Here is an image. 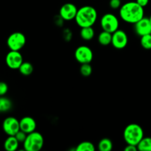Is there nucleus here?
<instances>
[{
    "instance_id": "nucleus-13",
    "label": "nucleus",
    "mask_w": 151,
    "mask_h": 151,
    "mask_svg": "<svg viewBox=\"0 0 151 151\" xmlns=\"http://www.w3.org/2000/svg\"><path fill=\"white\" fill-rule=\"evenodd\" d=\"M20 124V130L26 134H29L35 131L37 127L36 122L31 116H24L19 120Z\"/></svg>"
},
{
    "instance_id": "nucleus-10",
    "label": "nucleus",
    "mask_w": 151,
    "mask_h": 151,
    "mask_svg": "<svg viewBox=\"0 0 151 151\" xmlns=\"http://www.w3.org/2000/svg\"><path fill=\"white\" fill-rule=\"evenodd\" d=\"M128 38L125 31L118 29L112 33L111 44L114 48L122 50L128 45Z\"/></svg>"
},
{
    "instance_id": "nucleus-6",
    "label": "nucleus",
    "mask_w": 151,
    "mask_h": 151,
    "mask_svg": "<svg viewBox=\"0 0 151 151\" xmlns=\"http://www.w3.org/2000/svg\"><path fill=\"white\" fill-rule=\"evenodd\" d=\"M26 44V37L22 32H15L10 34L7 39V45L10 50L19 51Z\"/></svg>"
},
{
    "instance_id": "nucleus-20",
    "label": "nucleus",
    "mask_w": 151,
    "mask_h": 151,
    "mask_svg": "<svg viewBox=\"0 0 151 151\" xmlns=\"http://www.w3.org/2000/svg\"><path fill=\"white\" fill-rule=\"evenodd\" d=\"M13 103L12 101L4 96L0 97V111L1 112H7L11 109Z\"/></svg>"
},
{
    "instance_id": "nucleus-9",
    "label": "nucleus",
    "mask_w": 151,
    "mask_h": 151,
    "mask_svg": "<svg viewBox=\"0 0 151 151\" xmlns=\"http://www.w3.org/2000/svg\"><path fill=\"white\" fill-rule=\"evenodd\" d=\"M23 57L19 51L10 50L5 57V63L7 66L11 69H19L23 63Z\"/></svg>"
},
{
    "instance_id": "nucleus-24",
    "label": "nucleus",
    "mask_w": 151,
    "mask_h": 151,
    "mask_svg": "<svg viewBox=\"0 0 151 151\" xmlns=\"http://www.w3.org/2000/svg\"><path fill=\"white\" fill-rule=\"evenodd\" d=\"M27 136V134H26L25 132H24V131H21L20 130L19 131H18L17 134L15 135V137H16V138L17 139V140L19 142L23 143L25 141V139H26Z\"/></svg>"
},
{
    "instance_id": "nucleus-15",
    "label": "nucleus",
    "mask_w": 151,
    "mask_h": 151,
    "mask_svg": "<svg viewBox=\"0 0 151 151\" xmlns=\"http://www.w3.org/2000/svg\"><path fill=\"white\" fill-rule=\"evenodd\" d=\"M94 29L92 27H81L80 31V35L82 39L84 41H91L94 37Z\"/></svg>"
},
{
    "instance_id": "nucleus-2",
    "label": "nucleus",
    "mask_w": 151,
    "mask_h": 151,
    "mask_svg": "<svg viewBox=\"0 0 151 151\" xmlns=\"http://www.w3.org/2000/svg\"><path fill=\"white\" fill-rule=\"evenodd\" d=\"M97 19V10L90 5L83 6L78 10L75 22L81 27H92Z\"/></svg>"
},
{
    "instance_id": "nucleus-18",
    "label": "nucleus",
    "mask_w": 151,
    "mask_h": 151,
    "mask_svg": "<svg viewBox=\"0 0 151 151\" xmlns=\"http://www.w3.org/2000/svg\"><path fill=\"white\" fill-rule=\"evenodd\" d=\"M19 72L24 76H29L33 72V66L27 61H24L19 68Z\"/></svg>"
},
{
    "instance_id": "nucleus-25",
    "label": "nucleus",
    "mask_w": 151,
    "mask_h": 151,
    "mask_svg": "<svg viewBox=\"0 0 151 151\" xmlns=\"http://www.w3.org/2000/svg\"><path fill=\"white\" fill-rule=\"evenodd\" d=\"M109 6L111 8L114 10H116L121 7V0H110L109 1Z\"/></svg>"
},
{
    "instance_id": "nucleus-1",
    "label": "nucleus",
    "mask_w": 151,
    "mask_h": 151,
    "mask_svg": "<svg viewBox=\"0 0 151 151\" xmlns=\"http://www.w3.org/2000/svg\"><path fill=\"white\" fill-rule=\"evenodd\" d=\"M144 7L137 1H128L119 8V16L124 22L135 24L144 17Z\"/></svg>"
},
{
    "instance_id": "nucleus-11",
    "label": "nucleus",
    "mask_w": 151,
    "mask_h": 151,
    "mask_svg": "<svg viewBox=\"0 0 151 151\" xmlns=\"http://www.w3.org/2000/svg\"><path fill=\"white\" fill-rule=\"evenodd\" d=\"M78 7L72 3H66L63 4L59 10V16L65 21H70L75 19L77 13H78Z\"/></svg>"
},
{
    "instance_id": "nucleus-5",
    "label": "nucleus",
    "mask_w": 151,
    "mask_h": 151,
    "mask_svg": "<svg viewBox=\"0 0 151 151\" xmlns=\"http://www.w3.org/2000/svg\"><path fill=\"white\" fill-rule=\"evenodd\" d=\"M100 25L103 30L113 33L119 29V19L113 13H106L100 19Z\"/></svg>"
},
{
    "instance_id": "nucleus-23",
    "label": "nucleus",
    "mask_w": 151,
    "mask_h": 151,
    "mask_svg": "<svg viewBox=\"0 0 151 151\" xmlns=\"http://www.w3.org/2000/svg\"><path fill=\"white\" fill-rule=\"evenodd\" d=\"M80 72L83 77H89L92 73V67L90 63H83L80 67Z\"/></svg>"
},
{
    "instance_id": "nucleus-27",
    "label": "nucleus",
    "mask_w": 151,
    "mask_h": 151,
    "mask_svg": "<svg viewBox=\"0 0 151 151\" xmlns=\"http://www.w3.org/2000/svg\"><path fill=\"white\" fill-rule=\"evenodd\" d=\"M125 151H137V146L133 145H128L126 147H125Z\"/></svg>"
},
{
    "instance_id": "nucleus-30",
    "label": "nucleus",
    "mask_w": 151,
    "mask_h": 151,
    "mask_svg": "<svg viewBox=\"0 0 151 151\" xmlns=\"http://www.w3.org/2000/svg\"><path fill=\"white\" fill-rule=\"evenodd\" d=\"M0 112H1V111H0Z\"/></svg>"
},
{
    "instance_id": "nucleus-8",
    "label": "nucleus",
    "mask_w": 151,
    "mask_h": 151,
    "mask_svg": "<svg viewBox=\"0 0 151 151\" xmlns=\"http://www.w3.org/2000/svg\"><path fill=\"white\" fill-rule=\"evenodd\" d=\"M2 129L7 136H15L20 131L19 120L13 116H8L3 121Z\"/></svg>"
},
{
    "instance_id": "nucleus-12",
    "label": "nucleus",
    "mask_w": 151,
    "mask_h": 151,
    "mask_svg": "<svg viewBox=\"0 0 151 151\" xmlns=\"http://www.w3.org/2000/svg\"><path fill=\"white\" fill-rule=\"evenodd\" d=\"M134 29L139 36L151 34V23L149 18L143 17L139 22L134 24Z\"/></svg>"
},
{
    "instance_id": "nucleus-28",
    "label": "nucleus",
    "mask_w": 151,
    "mask_h": 151,
    "mask_svg": "<svg viewBox=\"0 0 151 151\" xmlns=\"http://www.w3.org/2000/svg\"><path fill=\"white\" fill-rule=\"evenodd\" d=\"M136 1H137L140 6H142V7H146L149 3V0H137Z\"/></svg>"
},
{
    "instance_id": "nucleus-17",
    "label": "nucleus",
    "mask_w": 151,
    "mask_h": 151,
    "mask_svg": "<svg viewBox=\"0 0 151 151\" xmlns=\"http://www.w3.org/2000/svg\"><path fill=\"white\" fill-rule=\"evenodd\" d=\"M97 147L100 151H111L113 149V142L109 138H103L99 142Z\"/></svg>"
},
{
    "instance_id": "nucleus-3",
    "label": "nucleus",
    "mask_w": 151,
    "mask_h": 151,
    "mask_svg": "<svg viewBox=\"0 0 151 151\" xmlns=\"http://www.w3.org/2000/svg\"><path fill=\"white\" fill-rule=\"evenodd\" d=\"M143 137H144V131L138 124H129L125 127L123 131V138L127 145L137 146Z\"/></svg>"
},
{
    "instance_id": "nucleus-7",
    "label": "nucleus",
    "mask_w": 151,
    "mask_h": 151,
    "mask_svg": "<svg viewBox=\"0 0 151 151\" xmlns=\"http://www.w3.org/2000/svg\"><path fill=\"white\" fill-rule=\"evenodd\" d=\"M93 52L90 47L87 46H80L75 50V58L81 64L90 63L93 60Z\"/></svg>"
},
{
    "instance_id": "nucleus-19",
    "label": "nucleus",
    "mask_w": 151,
    "mask_h": 151,
    "mask_svg": "<svg viewBox=\"0 0 151 151\" xmlns=\"http://www.w3.org/2000/svg\"><path fill=\"white\" fill-rule=\"evenodd\" d=\"M137 149L139 151H151V137H143L137 145Z\"/></svg>"
},
{
    "instance_id": "nucleus-21",
    "label": "nucleus",
    "mask_w": 151,
    "mask_h": 151,
    "mask_svg": "<svg viewBox=\"0 0 151 151\" xmlns=\"http://www.w3.org/2000/svg\"><path fill=\"white\" fill-rule=\"evenodd\" d=\"M77 151H94L95 150V146L91 142L85 141L80 143L77 147L75 148Z\"/></svg>"
},
{
    "instance_id": "nucleus-22",
    "label": "nucleus",
    "mask_w": 151,
    "mask_h": 151,
    "mask_svg": "<svg viewBox=\"0 0 151 151\" xmlns=\"http://www.w3.org/2000/svg\"><path fill=\"white\" fill-rule=\"evenodd\" d=\"M140 44L142 47L145 50H151V34L141 36Z\"/></svg>"
},
{
    "instance_id": "nucleus-4",
    "label": "nucleus",
    "mask_w": 151,
    "mask_h": 151,
    "mask_svg": "<svg viewBox=\"0 0 151 151\" xmlns=\"http://www.w3.org/2000/svg\"><path fill=\"white\" fill-rule=\"evenodd\" d=\"M44 139L42 134L38 131L29 133L23 142V147L26 151H39L44 146Z\"/></svg>"
},
{
    "instance_id": "nucleus-29",
    "label": "nucleus",
    "mask_w": 151,
    "mask_h": 151,
    "mask_svg": "<svg viewBox=\"0 0 151 151\" xmlns=\"http://www.w3.org/2000/svg\"><path fill=\"white\" fill-rule=\"evenodd\" d=\"M149 19H150V23H151V15L150 16V17H149Z\"/></svg>"
},
{
    "instance_id": "nucleus-26",
    "label": "nucleus",
    "mask_w": 151,
    "mask_h": 151,
    "mask_svg": "<svg viewBox=\"0 0 151 151\" xmlns=\"http://www.w3.org/2000/svg\"><path fill=\"white\" fill-rule=\"evenodd\" d=\"M8 91V86L6 83L0 82V97L4 96Z\"/></svg>"
},
{
    "instance_id": "nucleus-16",
    "label": "nucleus",
    "mask_w": 151,
    "mask_h": 151,
    "mask_svg": "<svg viewBox=\"0 0 151 151\" xmlns=\"http://www.w3.org/2000/svg\"><path fill=\"white\" fill-rule=\"evenodd\" d=\"M98 42L102 46H108L111 44L112 40V33L107 32V31L103 30L98 35Z\"/></svg>"
},
{
    "instance_id": "nucleus-14",
    "label": "nucleus",
    "mask_w": 151,
    "mask_h": 151,
    "mask_svg": "<svg viewBox=\"0 0 151 151\" xmlns=\"http://www.w3.org/2000/svg\"><path fill=\"white\" fill-rule=\"evenodd\" d=\"M19 143L15 136H8L4 142V147L7 151H16L19 148Z\"/></svg>"
}]
</instances>
